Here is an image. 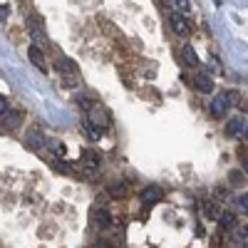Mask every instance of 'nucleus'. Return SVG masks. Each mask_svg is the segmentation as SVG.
Segmentation results:
<instances>
[{
    "label": "nucleus",
    "mask_w": 248,
    "mask_h": 248,
    "mask_svg": "<svg viewBox=\"0 0 248 248\" xmlns=\"http://www.w3.org/2000/svg\"><path fill=\"white\" fill-rule=\"evenodd\" d=\"M90 221H92V226H94L97 231H107L109 226L114 223V221H112V216H109V211H107L102 203H97L94 209L90 211Z\"/></svg>",
    "instance_id": "f257e3e1"
},
{
    "label": "nucleus",
    "mask_w": 248,
    "mask_h": 248,
    "mask_svg": "<svg viewBox=\"0 0 248 248\" xmlns=\"http://www.w3.org/2000/svg\"><path fill=\"white\" fill-rule=\"evenodd\" d=\"M169 25H171V32L179 35V37H186L191 32V23H189V17H186L184 13H171Z\"/></svg>",
    "instance_id": "f03ea898"
},
{
    "label": "nucleus",
    "mask_w": 248,
    "mask_h": 248,
    "mask_svg": "<svg viewBox=\"0 0 248 248\" xmlns=\"http://www.w3.org/2000/svg\"><path fill=\"white\" fill-rule=\"evenodd\" d=\"M229 107H231V94H216L214 102L209 105V112H211V117L223 119L226 112H229Z\"/></svg>",
    "instance_id": "7ed1b4c3"
},
{
    "label": "nucleus",
    "mask_w": 248,
    "mask_h": 248,
    "mask_svg": "<svg viewBox=\"0 0 248 248\" xmlns=\"http://www.w3.org/2000/svg\"><path fill=\"white\" fill-rule=\"evenodd\" d=\"M161 199H164V189L156 186V184H149V186H144V189H141V203L144 206H154Z\"/></svg>",
    "instance_id": "20e7f679"
},
{
    "label": "nucleus",
    "mask_w": 248,
    "mask_h": 248,
    "mask_svg": "<svg viewBox=\"0 0 248 248\" xmlns=\"http://www.w3.org/2000/svg\"><path fill=\"white\" fill-rule=\"evenodd\" d=\"M226 134L233 137V139H243V137H248V122L241 119V117L231 119L229 124H226Z\"/></svg>",
    "instance_id": "39448f33"
},
{
    "label": "nucleus",
    "mask_w": 248,
    "mask_h": 248,
    "mask_svg": "<svg viewBox=\"0 0 248 248\" xmlns=\"http://www.w3.org/2000/svg\"><path fill=\"white\" fill-rule=\"evenodd\" d=\"M90 122H94L97 127H102V129H107L109 127V122H112V117H109V112L102 107V105H94L92 109H90V117H87Z\"/></svg>",
    "instance_id": "423d86ee"
},
{
    "label": "nucleus",
    "mask_w": 248,
    "mask_h": 248,
    "mask_svg": "<svg viewBox=\"0 0 248 248\" xmlns=\"http://www.w3.org/2000/svg\"><path fill=\"white\" fill-rule=\"evenodd\" d=\"M28 30H30V37H32V43L37 45V47H47V37H45V30H43V25L37 23V17H30V25H28Z\"/></svg>",
    "instance_id": "0eeeda50"
},
{
    "label": "nucleus",
    "mask_w": 248,
    "mask_h": 248,
    "mask_svg": "<svg viewBox=\"0 0 248 248\" xmlns=\"http://www.w3.org/2000/svg\"><path fill=\"white\" fill-rule=\"evenodd\" d=\"M20 122H23V114L15 112V109H8V112H3V117H0V124H3V129H8V132L17 129Z\"/></svg>",
    "instance_id": "6e6552de"
},
{
    "label": "nucleus",
    "mask_w": 248,
    "mask_h": 248,
    "mask_svg": "<svg viewBox=\"0 0 248 248\" xmlns=\"http://www.w3.org/2000/svg\"><path fill=\"white\" fill-rule=\"evenodd\" d=\"M189 82H194V87L199 90V92H211L214 90V79L209 77V75H203V72H196L194 77H186Z\"/></svg>",
    "instance_id": "1a4fd4ad"
},
{
    "label": "nucleus",
    "mask_w": 248,
    "mask_h": 248,
    "mask_svg": "<svg viewBox=\"0 0 248 248\" xmlns=\"http://www.w3.org/2000/svg\"><path fill=\"white\" fill-rule=\"evenodd\" d=\"M79 167L85 169L87 174H94L97 167H99V156H97L94 152H82V156H79Z\"/></svg>",
    "instance_id": "9d476101"
},
{
    "label": "nucleus",
    "mask_w": 248,
    "mask_h": 248,
    "mask_svg": "<svg viewBox=\"0 0 248 248\" xmlns=\"http://www.w3.org/2000/svg\"><path fill=\"white\" fill-rule=\"evenodd\" d=\"M236 226H238V216L233 211H221V216H218V229L221 231H233Z\"/></svg>",
    "instance_id": "9b49d317"
},
{
    "label": "nucleus",
    "mask_w": 248,
    "mask_h": 248,
    "mask_svg": "<svg viewBox=\"0 0 248 248\" xmlns=\"http://www.w3.org/2000/svg\"><path fill=\"white\" fill-rule=\"evenodd\" d=\"M181 60L186 62V67H191V70H196L201 62H199V55H196V50L191 47V45H181Z\"/></svg>",
    "instance_id": "f8f14e48"
},
{
    "label": "nucleus",
    "mask_w": 248,
    "mask_h": 248,
    "mask_svg": "<svg viewBox=\"0 0 248 248\" xmlns=\"http://www.w3.org/2000/svg\"><path fill=\"white\" fill-rule=\"evenodd\" d=\"M43 47H37V45H32L30 50H28V57L32 60V65L37 67V70H43V72H47V62H45V57H43V52H40Z\"/></svg>",
    "instance_id": "ddd939ff"
},
{
    "label": "nucleus",
    "mask_w": 248,
    "mask_h": 248,
    "mask_svg": "<svg viewBox=\"0 0 248 248\" xmlns=\"http://www.w3.org/2000/svg\"><path fill=\"white\" fill-rule=\"evenodd\" d=\"M127 191H129V186L124 184V181H112V184L107 186L109 199H124V196H127Z\"/></svg>",
    "instance_id": "4468645a"
},
{
    "label": "nucleus",
    "mask_w": 248,
    "mask_h": 248,
    "mask_svg": "<svg viewBox=\"0 0 248 248\" xmlns=\"http://www.w3.org/2000/svg\"><path fill=\"white\" fill-rule=\"evenodd\" d=\"M201 214L206 218H211V221H218L221 211H218V203L216 201H201Z\"/></svg>",
    "instance_id": "2eb2a0df"
},
{
    "label": "nucleus",
    "mask_w": 248,
    "mask_h": 248,
    "mask_svg": "<svg viewBox=\"0 0 248 248\" xmlns=\"http://www.w3.org/2000/svg\"><path fill=\"white\" fill-rule=\"evenodd\" d=\"M231 241L233 246H248V226H236L231 231Z\"/></svg>",
    "instance_id": "dca6fc26"
},
{
    "label": "nucleus",
    "mask_w": 248,
    "mask_h": 248,
    "mask_svg": "<svg viewBox=\"0 0 248 248\" xmlns=\"http://www.w3.org/2000/svg\"><path fill=\"white\" fill-rule=\"evenodd\" d=\"M57 70L62 75H77V65H75L72 60H67V57H60L57 60Z\"/></svg>",
    "instance_id": "f3484780"
},
{
    "label": "nucleus",
    "mask_w": 248,
    "mask_h": 248,
    "mask_svg": "<svg viewBox=\"0 0 248 248\" xmlns=\"http://www.w3.org/2000/svg\"><path fill=\"white\" fill-rule=\"evenodd\" d=\"M82 129H85V132H87V137H90L92 141H97V139L102 137V132H105V129H102V127H97V124H94V122H90V119H87L85 124H82Z\"/></svg>",
    "instance_id": "a211bd4d"
},
{
    "label": "nucleus",
    "mask_w": 248,
    "mask_h": 248,
    "mask_svg": "<svg viewBox=\"0 0 248 248\" xmlns=\"http://www.w3.org/2000/svg\"><path fill=\"white\" fill-rule=\"evenodd\" d=\"M25 144H28L30 149H40V147L45 144V137L40 134V132H30V134L25 137Z\"/></svg>",
    "instance_id": "6ab92c4d"
},
{
    "label": "nucleus",
    "mask_w": 248,
    "mask_h": 248,
    "mask_svg": "<svg viewBox=\"0 0 248 248\" xmlns=\"http://www.w3.org/2000/svg\"><path fill=\"white\" fill-rule=\"evenodd\" d=\"M233 203H236V211H238V214L248 216V194H238V196L233 199Z\"/></svg>",
    "instance_id": "aec40b11"
},
{
    "label": "nucleus",
    "mask_w": 248,
    "mask_h": 248,
    "mask_svg": "<svg viewBox=\"0 0 248 248\" xmlns=\"http://www.w3.org/2000/svg\"><path fill=\"white\" fill-rule=\"evenodd\" d=\"M167 5L174 13H186V10H189V0H167Z\"/></svg>",
    "instance_id": "412c9836"
},
{
    "label": "nucleus",
    "mask_w": 248,
    "mask_h": 248,
    "mask_svg": "<svg viewBox=\"0 0 248 248\" xmlns=\"http://www.w3.org/2000/svg\"><path fill=\"white\" fill-rule=\"evenodd\" d=\"M52 167H55L57 171H65V174H70V171H72V167H70L67 161H62V156H55V159H52Z\"/></svg>",
    "instance_id": "4be33fe9"
},
{
    "label": "nucleus",
    "mask_w": 248,
    "mask_h": 248,
    "mask_svg": "<svg viewBox=\"0 0 248 248\" xmlns=\"http://www.w3.org/2000/svg\"><path fill=\"white\" fill-rule=\"evenodd\" d=\"M229 181H231V186H243V171H231Z\"/></svg>",
    "instance_id": "5701e85b"
},
{
    "label": "nucleus",
    "mask_w": 248,
    "mask_h": 248,
    "mask_svg": "<svg viewBox=\"0 0 248 248\" xmlns=\"http://www.w3.org/2000/svg\"><path fill=\"white\" fill-rule=\"evenodd\" d=\"M50 149L55 152V156H65V144L62 141H50Z\"/></svg>",
    "instance_id": "b1692460"
},
{
    "label": "nucleus",
    "mask_w": 248,
    "mask_h": 248,
    "mask_svg": "<svg viewBox=\"0 0 248 248\" xmlns=\"http://www.w3.org/2000/svg\"><path fill=\"white\" fill-rule=\"evenodd\" d=\"M10 109V102L5 99V97H0V114H3V112H8Z\"/></svg>",
    "instance_id": "393cba45"
},
{
    "label": "nucleus",
    "mask_w": 248,
    "mask_h": 248,
    "mask_svg": "<svg viewBox=\"0 0 248 248\" xmlns=\"http://www.w3.org/2000/svg\"><path fill=\"white\" fill-rule=\"evenodd\" d=\"M8 5H3V8H0V20H3V25H5V20H8Z\"/></svg>",
    "instance_id": "a878e982"
},
{
    "label": "nucleus",
    "mask_w": 248,
    "mask_h": 248,
    "mask_svg": "<svg viewBox=\"0 0 248 248\" xmlns=\"http://www.w3.org/2000/svg\"><path fill=\"white\" fill-rule=\"evenodd\" d=\"M241 159H243V171L248 174V152H246V154H241Z\"/></svg>",
    "instance_id": "bb28decb"
},
{
    "label": "nucleus",
    "mask_w": 248,
    "mask_h": 248,
    "mask_svg": "<svg viewBox=\"0 0 248 248\" xmlns=\"http://www.w3.org/2000/svg\"><path fill=\"white\" fill-rule=\"evenodd\" d=\"M214 5H223V3H221V0H214Z\"/></svg>",
    "instance_id": "cd10ccee"
}]
</instances>
